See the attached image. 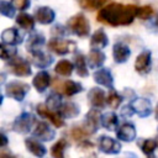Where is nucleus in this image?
I'll return each instance as SVG.
<instances>
[{"mask_svg": "<svg viewBox=\"0 0 158 158\" xmlns=\"http://www.w3.org/2000/svg\"><path fill=\"white\" fill-rule=\"evenodd\" d=\"M106 101H107V104H109V106H110L111 109H117V107L120 106L121 101H122V98H121L116 91H111V93L109 94Z\"/></svg>", "mask_w": 158, "mask_h": 158, "instance_id": "473e14b6", "label": "nucleus"}, {"mask_svg": "<svg viewBox=\"0 0 158 158\" xmlns=\"http://www.w3.org/2000/svg\"><path fill=\"white\" fill-rule=\"evenodd\" d=\"M35 17H36V20H37L40 23H42V25H48V23L53 22L54 17H56V14H54V11H53L51 7L42 6V7H38V9L36 10Z\"/></svg>", "mask_w": 158, "mask_h": 158, "instance_id": "9b49d317", "label": "nucleus"}, {"mask_svg": "<svg viewBox=\"0 0 158 158\" xmlns=\"http://www.w3.org/2000/svg\"><path fill=\"white\" fill-rule=\"evenodd\" d=\"M9 70L17 75V77H27L31 74V67L30 63L22 58H14L10 62V67Z\"/></svg>", "mask_w": 158, "mask_h": 158, "instance_id": "423d86ee", "label": "nucleus"}, {"mask_svg": "<svg viewBox=\"0 0 158 158\" xmlns=\"http://www.w3.org/2000/svg\"><path fill=\"white\" fill-rule=\"evenodd\" d=\"M31 53H32V60H33V63L37 67H40V68H46V67H48L52 63L51 56H48L47 53L42 52L41 49L35 51V52H31Z\"/></svg>", "mask_w": 158, "mask_h": 158, "instance_id": "412c9836", "label": "nucleus"}, {"mask_svg": "<svg viewBox=\"0 0 158 158\" xmlns=\"http://www.w3.org/2000/svg\"><path fill=\"white\" fill-rule=\"evenodd\" d=\"M99 146H100V149H101L104 153H110V154L118 153L120 149H121V144H120L117 141H115L114 138L107 137V136H102V137L100 138Z\"/></svg>", "mask_w": 158, "mask_h": 158, "instance_id": "1a4fd4ad", "label": "nucleus"}, {"mask_svg": "<svg viewBox=\"0 0 158 158\" xmlns=\"http://www.w3.org/2000/svg\"><path fill=\"white\" fill-rule=\"evenodd\" d=\"M89 135H91V133L85 126H74L70 131V136L74 141H83Z\"/></svg>", "mask_w": 158, "mask_h": 158, "instance_id": "c85d7f7f", "label": "nucleus"}, {"mask_svg": "<svg viewBox=\"0 0 158 158\" xmlns=\"http://www.w3.org/2000/svg\"><path fill=\"white\" fill-rule=\"evenodd\" d=\"M44 42V37L40 33H33L28 38V42H27V48L28 51L31 52H35V51H38L41 48V46L43 44Z\"/></svg>", "mask_w": 158, "mask_h": 158, "instance_id": "a878e982", "label": "nucleus"}, {"mask_svg": "<svg viewBox=\"0 0 158 158\" xmlns=\"http://www.w3.org/2000/svg\"><path fill=\"white\" fill-rule=\"evenodd\" d=\"M80 6L83 9H86V10H94V9H98L99 5H98V0H78Z\"/></svg>", "mask_w": 158, "mask_h": 158, "instance_id": "4c0bfd02", "label": "nucleus"}, {"mask_svg": "<svg viewBox=\"0 0 158 158\" xmlns=\"http://www.w3.org/2000/svg\"><path fill=\"white\" fill-rule=\"evenodd\" d=\"M1 40L5 43H10V44H15V43H20L21 42V36L19 35L17 30L11 27V28H6L2 33H1Z\"/></svg>", "mask_w": 158, "mask_h": 158, "instance_id": "4be33fe9", "label": "nucleus"}, {"mask_svg": "<svg viewBox=\"0 0 158 158\" xmlns=\"http://www.w3.org/2000/svg\"><path fill=\"white\" fill-rule=\"evenodd\" d=\"M149 67H151V52L144 51L136 58L135 68L139 74H146L149 70Z\"/></svg>", "mask_w": 158, "mask_h": 158, "instance_id": "9d476101", "label": "nucleus"}, {"mask_svg": "<svg viewBox=\"0 0 158 158\" xmlns=\"http://www.w3.org/2000/svg\"><path fill=\"white\" fill-rule=\"evenodd\" d=\"M156 115H157V120H158V105H157V109H156Z\"/></svg>", "mask_w": 158, "mask_h": 158, "instance_id": "37998d69", "label": "nucleus"}, {"mask_svg": "<svg viewBox=\"0 0 158 158\" xmlns=\"http://www.w3.org/2000/svg\"><path fill=\"white\" fill-rule=\"evenodd\" d=\"M54 70H56V73L59 74V75L68 77V75H70L72 72H73V64H72L69 60H59V62L56 64Z\"/></svg>", "mask_w": 158, "mask_h": 158, "instance_id": "bb28decb", "label": "nucleus"}, {"mask_svg": "<svg viewBox=\"0 0 158 158\" xmlns=\"http://www.w3.org/2000/svg\"><path fill=\"white\" fill-rule=\"evenodd\" d=\"M11 4L14 5L15 9L22 11L30 6V0H11Z\"/></svg>", "mask_w": 158, "mask_h": 158, "instance_id": "58836bf2", "label": "nucleus"}, {"mask_svg": "<svg viewBox=\"0 0 158 158\" xmlns=\"http://www.w3.org/2000/svg\"><path fill=\"white\" fill-rule=\"evenodd\" d=\"M30 86L26 83L22 81H11L9 84H6L5 86V93L9 98H12L17 101H22L28 91Z\"/></svg>", "mask_w": 158, "mask_h": 158, "instance_id": "7ed1b4c3", "label": "nucleus"}, {"mask_svg": "<svg viewBox=\"0 0 158 158\" xmlns=\"http://www.w3.org/2000/svg\"><path fill=\"white\" fill-rule=\"evenodd\" d=\"M15 7H14V5L12 4H10V2H7V1H1L0 2V10H1V14L4 15V16H6V17H14V15H15V10H14Z\"/></svg>", "mask_w": 158, "mask_h": 158, "instance_id": "72a5a7b5", "label": "nucleus"}, {"mask_svg": "<svg viewBox=\"0 0 158 158\" xmlns=\"http://www.w3.org/2000/svg\"><path fill=\"white\" fill-rule=\"evenodd\" d=\"M112 53H114L115 62H117V63H123V62H126V60L128 59V57H130V54H131V51H130L128 46H126V44H123V43H121V42H117V43H115V46H114Z\"/></svg>", "mask_w": 158, "mask_h": 158, "instance_id": "ddd939ff", "label": "nucleus"}, {"mask_svg": "<svg viewBox=\"0 0 158 158\" xmlns=\"http://www.w3.org/2000/svg\"><path fill=\"white\" fill-rule=\"evenodd\" d=\"M138 7L135 5H122L112 2L102 7L96 19L99 22L110 25V26H125L133 21L137 16Z\"/></svg>", "mask_w": 158, "mask_h": 158, "instance_id": "f257e3e1", "label": "nucleus"}, {"mask_svg": "<svg viewBox=\"0 0 158 158\" xmlns=\"http://www.w3.org/2000/svg\"><path fill=\"white\" fill-rule=\"evenodd\" d=\"M33 135L36 137H38L40 139H43V141H49L54 137V131L51 130L47 123L44 122H37L35 130H33Z\"/></svg>", "mask_w": 158, "mask_h": 158, "instance_id": "dca6fc26", "label": "nucleus"}, {"mask_svg": "<svg viewBox=\"0 0 158 158\" xmlns=\"http://www.w3.org/2000/svg\"><path fill=\"white\" fill-rule=\"evenodd\" d=\"M59 105H60V98H59V95L52 94V95L48 96L47 107H49L51 110H57V109H59Z\"/></svg>", "mask_w": 158, "mask_h": 158, "instance_id": "c9c22d12", "label": "nucleus"}, {"mask_svg": "<svg viewBox=\"0 0 158 158\" xmlns=\"http://www.w3.org/2000/svg\"><path fill=\"white\" fill-rule=\"evenodd\" d=\"M132 107L135 110V112H137L141 117H146L151 114V102L147 100V99H137L132 102Z\"/></svg>", "mask_w": 158, "mask_h": 158, "instance_id": "aec40b11", "label": "nucleus"}, {"mask_svg": "<svg viewBox=\"0 0 158 158\" xmlns=\"http://www.w3.org/2000/svg\"><path fill=\"white\" fill-rule=\"evenodd\" d=\"M53 88L56 91H59L60 94H64L67 96H72L79 91H81V85L79 83L73 81V80L60 81V80L56 79L53 81Z\"/></svg>", "mask_w": 158, "mask_h": 158, "instance_id": "20e7f679", "label": "nucleus"}, {"mask_svg": "<svg viewBox=\"0 0 158 158\" xmlns=\"http://www.w3.org/2000/svg\"><path fill=\"white\" fill-rule=\"evenodd\" d=\"M152 15H153V9H152V6L146 5V6H142V7H139V9L137 10V16H138L139 19H142V20H146V19L151 17Z\"/></svg>", "mask_w": 158, "mask_h": 158, "instance_id": "e433bc0d", "label": "nucleus"}, {"mask_svg": "<svg viewBox=\"0 0 158 158\" xmlns=\"http://www.w3.org/2000/svg\"><path fill=\"white\" fill-rule=\"evenodd\" d=\"M75 68H77V73L80 77H88L89 72L86 67V59L83 54H78L75 57Z\"/></svg>", "mask_w": 158, "mask_h": 158, "instance_id": "c756f323", "label": "nucleus"}, {"mask_svg": "<svg viewBox=\"0 0 158 158\" xmlns=\"http://www.w3.org/2000/svg\"><path fill=\"white\" fill-rule=\"evenodd\" d=\"M33 122H35V117L31 114L25 112L21 116H19L14 122V130L20 133H27L31 130Z\"/></svg>", "mask_w": 158, "mask_h": 158, "instance_id": "0eeeda50", "label": "nucleus"}, {"mask_svg": "<svg viewBox=\"0 0 158 158\" xmlns=\"http://www.w3.org/2000/svg\"><path fill=\"white\" fill-rule=\"evenodd\" d=\"M16 22H17V25H20V27H22L26 31H31L35 27L33 17L31 15H28V14H25V12H21L20 15H17Z\"/></svg>", "mask_w": 158, "mask_h": 158, "instance_id": "b1692460", "label": "nucleus"}, {"mask_svg": "<svg viewBox=\"0 0 158 158\" xmlns=\"http://www.w3.org/2000/svg\"><path fill=\"white\" fill-rule=\"evenodd\" d=\"M136 137V130L135 126L131 123H123L120 126L118 131H117V138L121 141H126V142H131L133 141Z\"/></svg>", "mask_w": 158, "mask_h": 158, "instance_id": "f3484780", "label": "nucleus"}, {"mask_svg": "<svg viewBox=\"0 0 158 158\" xmlns=\"http://www.w3.org/2000/svg\"><path fill=\"white\" fill-rule=\"evenodd\" d=\"M0 52H1V58L2 59H11L15 57L16 54V48L14 46H11L10 43H5L2 42L1 43V47H0Z\"/></svg>", "mask_w": 158, "mask_h": 158, "instance_id": "7c9ffc66", "label": "nucleus"}, {"mask_svg": "<svg viewBox=\"0 0 158 158\" xmlns=\"http://www.w3.org/2000/svg\"><path fill=\"white\" fill-rule=\"evenodd\" d=\"M65 147H67V141H65V139H59V141L52 147L51 154H52L53 157H56V158H62V157L64 156L63 152H64Z\"/></svg>", "mask_w": 158, "mask_h": 158, "instance_id": "2f4dec72", "label": "nucleus"}, {"mask_svg": "<svg viewBox=\"0 0 158 158\" xmlns=\"http://www.w3.org/2000/svg\"><path fill=\"white\" fill-rule=\"evenodd\" d=\"M1 147H5L6 146V143H7V138H6V136L4 135V133H1Z\"/></svg>", "mask_w": 158, "mask_h": 158, "instance_id": "a19ab883", "label": "nucleus"}, {"mask_svg": "<svg viewBox=\"0 0 158 158\" xmlns=\"http://www.w3.org/2000/svg\"><path fill=\"white\" fill-rule=\"evenodd\" d=\"M104 2H106V0H98V5H99V7H100Z\"/></svg>", "mask_w": 158, "mask_h": 158, "instance_id": "79ce46f5", "label": "nucleus"}, {"mask_svg": "<svg viewBox=\"0 0 158 158\" xmlns=\"http://www.w3.org/2000/svg\"><path fill=\"white\" fill-rule=\"evenodd\" d=\"M49 81H51L49 74H48L46 70H42V72H38V73L35 75L32 84H33V86L37 89V91L43 93V91L48 88Z\"/></svg>", "mask_w": 158, "mask_h": 158, "instance_id": "4468645a", "label": "nucleus"}, {"mask_svg": "<svg viewBox=\"0 0 158 158\" xmlns=\"http://www.w3.org/2000/svg\"><path fill=\"white\" fill-rule=\"evenodd\" d=\"M79 112H80V110H79L78 105L74 102L68 101V102L63 104L60 107V115H63L64 117H75L79 115Z\"/></svg>", "mask_w": 158, "mask_h": 158, "instance_id": "393cba45", "label": "nucleus"}, {"mask_svg": "<svg viewBox=\"0 0 158 158\" xmlns=\"http://www.w3.org/2000/svg\"><path fill=\"white\" fill-rule=\"evenodd\" d=\"M88 60L90 68H99L105 62V54L99 49H93L88 57Z\"/></svg>", "mask_w": 158, "mask_h": 158, "instance_id": "5701e85b", "label": "nucleus"}, {"mask_svg": "<svg viewBox=\"0 0 158 158\" xmlns=\"http://www.w3.org/2000/svg\"><path fill=\"white\" fill-rule=\"evenodd\" d=\"M107 46V36L102 30H98L94 32L90 40V47L91 49H102Z\"/></svg>", "mask_w": 158, "mask_h": 158, "instance_id": "6ab92c4d", "label": "nucleus"}, {"mask_svg": "<svg viewBox=\"0 0 158 158\" xmlns=\"http://www.w3.org/2000/svg\"><path fill=\"white\" fill-rule=\"evenodd\" d=\"M25 144H26V148L28 149V152H31L36 157H43L46 154V147L40 141H37L35 138H26Z\"/></svg>", "mask_w": 158, "mask_h": 158, "instance_id": "a211bd4d", "label": "nucleus"}, {"mask_svg": "<svg viewBox=\"0 0 158 158\" xmlns=\"http://www.w3.org/2000/svg\"><path fill=\"white\" fill-rule=\"evenodd\" d=\"M88 99H89V102L91 104L93 107H102L105 105V94L101 89H98V88H93L89 94H88Z\"/></svg>", "mask_w": 158, "mask_h": 158, "instance_id": "2eb2a0df", "label": "nucleus"}, {"mask_svg": "<svg viewBox=\"0 0 158 158\" xmlns=\"http://www.w3.org/2000/svg\"><path fill=\"white\" fill-rule=\"evenodd\" d=\"M156 148H157V142L154 139H147L142 144V151L147 156H152L153 152L156 151Z\"/></svg>", "mask_w": 158, "mask_h": 158, "instance_id": "f704fd0d", "label": "nucleus"}, {"mask_svg": "<svg viewBox=\"0 0 158 158\" xmlns=\"http://www.w3.org/2000/svg\"><path fill=\"white\" fill-rule=\"evenodd\" d=\"M68 27L79 37L88 36L90 30V25L83 14H77L73 17H70L68 21Z\"/></svg>", "mask_w": 158, "mask_h": 158, "instance_id": "f03ea898", "label": "nucleus"}, {"mask_svg": "<svg viewBox=\"0 0 158 158\" xmlns=\"http://www.w3.org/2000/svg\"><path fill=\"white\" fill-rule=\"evenodd\" d=\"M48 48L57 54H67L68 52H73L75 49V43L72 41H63L58 38H53L48 42Z\"/></svg>", "mask_w": 158, "mask_h": 158, "instance_id": "39448f33", "label": "nucleus"}, {"mask_svg": "<svg viewBox=\"0 0 158 158\" xmlns=\"http://www.w3.org/2000/svg\"><path fill=\"white\" fill-rule=\"evenodd\" d=\"M133 112H135V110H133L132 106H125V107L121 110V115H122L123 117H130V116H132Z\"/></svg>", "mask_w": 158, "mask_h": 158, "instance_id": "ea45409f", "label": "nucleus"}, {"mask_svg": "<svg viewBox=\"0 0 158 158\" xmlns=\"http://www.w3.org/2000/svg\"><path fill=\"white\" fill-rule=\"evenodd\" d=\"M101 125L107 130H114L117 126V116L114 112H107L101 116Z\"/></svg>", "mask_w": 158, "mask_h": 158, "instance_id": "cd10ccee", "label": "nucleus"}, {"mask_svg": "<svg viewBox=\"0 0 158 158\" xmlns=\"http://www.w3.org/2000/svg\"><path fill=\"white\" fill-rule=\"evenodd\" d=\"M156 25H157V26H158V19H157V21H156Z\"/></svg>", "mask_w": 158, "mask_h": 158, "instance_id": "c03bdc74", "label": "nucleus"}, {"mask_svg": "<svg viewBox=\"0 0 158 158\" xmlns=\"http://www.w3.org/2000/svg\"><path fill=\"white\" fill-rule=\"evenodd\" d=\"M94 80L98 84L104 85V86H107V88H112V84H114L112 75H111L110 70L106 69V68H101V69L96 70L94 73Z\"/></svg>", "mask_w": 158, "mask_h": 158, "instance_id": "f8f14e48", "label": "nucleus"}, {"mask_svg": "<svg viewBox=\"0 0 158 158\" xmlns=\"http://www.w3.org/2000/svg\"><path fill=\"white\" fill-rule=\"evenodd\" d=\"M37 112L41 115V116H43V117H47L56 127H62L63 125H64V121H63V118L60 117V115L58 114V112H53V111H51V109L49 107H47V105H37Z\"/></svg>", "mask_w": 158, "mask_h": 158, "instance_id": "6e6552de", "label": "nucleus"}]
</instances>
